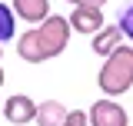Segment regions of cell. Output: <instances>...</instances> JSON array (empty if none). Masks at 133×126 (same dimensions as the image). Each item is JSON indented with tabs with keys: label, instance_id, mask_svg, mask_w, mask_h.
<instances>
[{
	"label": "cell",
	"instance_id": "cell-1",
	"mask_svg": "<svg viewBox=\"0 0 133 126\" xmlns=\"http://www.w3.org/2000/svg\"><path fill=\"white\" fill-rule=\"evenodd\" d=\"M97 86L103 90V96H123L133 86V43H120V47L103 60L97 73Z\"/></svg>",
	"mask_w": 133,
	"mask_h": 126
},
{
	"label": "cell",
	"instance_id": "cell-2",
	"mask_svg": "<svg viewBox=\"0 0 133 126\" xmlns=\"http://www.w3.org/2000/svg\"><path fill=\"white\" fill-rule=\"evenodd\" d=\"M70 33H73V27H70V17H60V13H50L40 27H37V40H40V47H43V57L47 60H53V57H60L66 50V43H70Z\"/></svg>",
	"mask_w": 133,
	"mask_h": 126
},
{
	"label": "cell",
	"instance_id": "cell-3",
	"mask_svg": "<svg viewBox=\"0 0 133 126\" xmlns=\"http://www.w3.org/2000/svg\"><path fill=\"white\" fill-rule=\"evenodd\" d=\"M90 126H127L130 123V116H127V110L116 103L113 96H103V100H97L93 106H90Z\"/></svg>",
	"mask_w": 133,
	"mask_h": 126
},
{
	"label": "cell",
	"instance_id": "cell-4",
	"mask_svg": "<svg viewBox=\"0 0 133 126\" xmlns=\"http://www.w3.org/2000/svg\"><path fill=\"white\" fill-rule=\"evenodd\" d=\"M3 116H7V123H14V126H27V123L37 120V103L27 93H14V96H7V103H3Z\"/></svg>",
	"mask_w": 133,
	"mask_h": 126
},
{
	"label": "cell",
	"instance_id": "cell-5",
	"mask_svg": "<svg viewBox=\"0 0 133 126\" xmlns=\"http://www.w3.org/2000/svg\"><path fill=\"white\" fill-rule=\"evenodd\" d=\"M70 27L77 33H93L103 30L107 23H103V7H73V13H70Z\"/></svg>",
	"mask_w": 133,
	"mask_h": 126
},
{
	"label": "cell",
	"instance_id": "cell-6",
	"mask_svg": "<svg viewBox=\"0 0 133 126\" xmlns=\"http://www.w3.org/2000/svg\"><path fill=\"white\" fill-rule=\"evenodd\" d=\"M10 7L17 20H27V23H43L50 17V0H14Z\"/></svg>",
	"mask_w": 133,
	"mask_h": 126
},
{
	"label": "cell",
	"instance_id": "cell-7",
	"mask_svg": "<svg viewBox=\"0 0 133 126\" xmlns=\"http://www.w3.org/2000/svg\"><path fill=\"white\" fill-rule=\"evenodd\" d=\"M70 110H66L60 100H43V103H37V126H63Z\"/></svg>",
	"mask_w": 133,
	"mask_h": 126
},
{
	"label": "cell",
	"instance_id": "cell-8",
	"mask_svg": "<svg viewBox=\"0 0 133 126\" xmlns=\"http://www.w3.org/2000/svg\"><path fill=\"white\" fill-rule=\"evenodd\" d=\"M17 53H20V60H23V63H47L43 47H40V40H37V27L27 30L23 37H17Z\"/></svg>",
	"mask_w": 133,
	"mask_h": 126
},
{
	"label": "cell",
	"instance_id": "cell-9",
	"mask_svg": "<svg viewBox=\"0 0 133 126\" xmlns=\"http://www.w3.org/2000/svg\"><path fill=\"white\" fill-rule=\"evenodd\" d=\"M120 43H123V33H120L116 23H107L103 30L93 33V53H100V57H110Z\"/></svg>",
	"mask_w": 133,
	"mask_h": 126
},
{
	"label": "cell",
	"instance_id": "cell-10",
	"mask_svg": "<svg viewBox=\"0 0 133 126\" xmlns=\"http://www.w3.org/2000/svg\"><path fill=\"white\" fill-rule=\"evenodd\" d=\"M14 37H17V13L14 7H7L0 0V43H10Z\"/></svg>",
	"mask_w": 133,
	"mask_h": 126
},
{
	"label": "cell",
	"instance_id": "cell-11",
	"mask_svg": "<svg viewBox=\"0 0 133 126\" xmlns=\"http://www.w3.org/2000/svg\"><path fill=\"white\" fill-rule=\"evenodd\" d=\"M116 27H120V33H123V40L133 43V0L127 3V7H120V13H116Z\"/></svg>",
	"mask_w": 133,
	"mask_h": 126
},
{
	"label": "cell",
	"instance_id": "cell-12",
	"mask_svg": "<svg viewBox=\"0 0 133 126\" xmlns=\"http://www.w3.org/2000/svg\"><path fill=\"white\" fill-rule=\"evenodd\" d=\"M63 126H90V116H87L83 110H70V116H66Z\"/></svg>",
	"mask_w": 133,
	"mask_h": 126
},
{
	"label": "cell",
	"instance_id": "cell-13",
	"mask_svg": "<svg viewBox=\"0 0 133 126\" xmlns=\"http://www.w3.org/2000/svg\"><path fill=\"white\" fill-rule=\"evenodd\" d=\"M66 3H73V7H103L107 0H66Z\"/></svg>",
	"mask_w": 133,
	"mask_h": 126
},
{
	"label": "cell",
	"instance_id": "cell-14",
	"mask_svg": "<svg viewBox=\"0 0 133 126\" xmlns=\"http://www.w3.org/2000/svg\"><path fill=\"white\" fill-rule=\"evenodd\" d=\"M0 86H3V66H0Z\"/></svg>",
	"mask_w": 133,
	"mask_h": 126
},
{
	"label": "cell",
	"instance_id": "cell-15",
	"mask_svg": "<svg viewBox=\"0 0 133 126\" xmlns=\"http://www.w3.org/2000/svg\"><path fill=\"white\" fill-rule=\"evenodd\" d=\"M0 60H3V43H0Z\"/></svg>",
	"mask_w": 133,
	"mask_h": 126
}]
</instances>
